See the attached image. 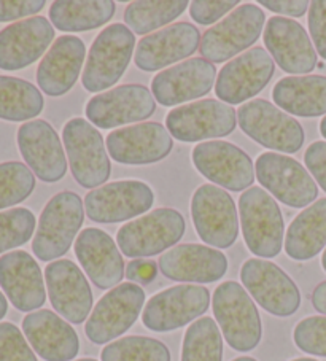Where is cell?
<instances>
[{
  "instance_id": "ee69618b",
  "label": "cell",
  "mask_w": 326,
  "mask_h": 361,
  "mask_svg": "<svg viewBox=\"0 0 326 361\" xmlns=\"http://www.w3.org/2000/svg\"><path fill=\"white\" fill-rule=\"evenodd\" d=\"M45 7V0H0V23L23 20L37 15Z\"/></svg>"
},
{
  "instance_id": "681fc988",
  "label": "cell",
  "mask_w": 326,
  "mask_h": 361,
  "mask_svg": "<svg viewBox=\"0 0 326 361\" xmlns=\"http://www.w3.org/2000/svg\"><path fill=\"white\" fill-rule=\"evenodd\" d=\"M8 312V301H7V296H5L2 291H0V320L4 319L5 315Z\"/></svg>"
},
{
  "instance_id": "d6986e66",
  "label": "cell",
  "mask_w": 326,
  "mask_h": 361,
  "mask_svg": "<svg viewBox=\"0 0 326 361\" xmlns=\"http://www.w3.org/2000/svg\"><path fill=\"white\" fill-rule=\"evenodd\" d=\"M172 135L159 123H139L116 129L107 137V150L120 164L158 163L172 152Z\"/></svg>"
},
{
  "instance_id": "ab89813d",
  "label": "cell",
  "mask_w": 326,
  "mask_h": 361,
  "mask_svg": "<svg viewBox=\"0 0 326 361\" xmlns=\"http://www.w3.org/2000/svg\"><path fill=\"white\" fill-rule=\"evenodd\" d=\"M293 338L299 350L326 357V317L315 315L301 320L294 328Z\"/></svg>"
},
{
  "instance_id": "5b68a950",
  "label": "cell",
  "mask_w": 326,
  "mask_h": 361,
  "mask_svg": "<svg viewBox=\"0 0 326 361\" xmlns=\"http://www.w3.org/2000/svg\"><path fill=\"white\" fill-rule=\"evenodd\" d=\"M185 219L174 209H156L120 228L118 248L128 258H148L174 247L183 238Z\"/></svg>"
},
{
  "instance_id": "9c48e42d",
  "label": "cell",
  "mask_w": 326,
  "mask_h": 361,
  "mask_svg": "<svg viewBox=\"0 0 326 361\" xmlns=\"http://www.w3.org/2000/svg\"><path fill=\"white\" fill-rule=\"evenodd\" d=\"M145 304V291L133 282L110 290L87 317L85 333L92 344L102 345L120 338L139 319Z\"/></svg>"
},
{
  "instance_id": "4fadbf2b",
  "label": "cell",
  "mask_w": 326,
  "mask_h": 361,
  "mask_svg": "<svg viewBox=\"0 0 326 361\" xmlns=\"http://www.w3.org/2000/svg\"><path fill=\"white\" fill-rule=\"evenodd\" d=\"M209 290L200 285H177L155 295L147 302L142 322L156 333H167L186 326L207 312Z\"/></svg>"
},
{
  "instance_id": "db71d44e",
  "label": "cell",
  "mask_w": 326,
  "mask_h": 361,
  "mask_svg": "<svg viewBox=\"0 0 326 361\" xmlns=\"http://www.w3.org/2000/svg\"><path fill=\"white\" fill-rule=\"evenodd\" d=\"M291 361H317V360H312V358H298V360H291Z\"/></svg>"
},
{
  "instance_id": "f35d334b",
  "label": "cell",
  "mask_w": 326,
  "mask_h": 361,
  "mask_svg": "<svg viewBox=\"0 0 326 361\" xmlns=\"http://www.w3.org/2000/svg\"><path fill=\"white\" fill-rule=\"evenodd\" d=\"M35 231V216L24 207L0 212V253L13 250L30 240Z\"/></svg>"
},
{
  "instance_id": "f1b7e54d",
  "label": "cell",
  "mask_w": 326,
  "mask_h": 361,
  "mask_svg": "<svg viewBox=\"0 0 326 361\" xmlns=\"http://www.w3.org/2000/svg\"><path fill=\"white\" fill-rule=\"evenodd\" d=\"M23 331L30 347L45 361H71L80 352L78 334L52 310H37L24 317Z\"/></svg>"
},
{
  "instance_id": "7bdbcfd3",
  "label": "cell",
  "mask_w": 326,
  "mask_h": 361,
  "mask_svg": "<svg viewBox=\"0 0 326 361\" xmlns=\"http://www.w3.org/2000/svg\"><path fill=\"white\" fill-rule=\"evenodd\" d=\"M309 30L317 53L326 61V0L310 2Z\"/></svg>"
},
{
  "instance_id": "e575fe53",
  "label": "cell",
  "mask_w": 326,
  "mask_h": 361,
  "mask_svg": "<svg viewBox=\"0 0 326 361\" xmlns=\"http://www.w3.org/2000/svg\"><path fill=\"white\" fill-rule=\"evenodd\" d=\"M223 338L220 326L210 317H203L186 329L181 361H222Z\"/></svg>"
},
{
  "instance_id": "816d5d0a",
  "label": "cell",
  "mask_w": 326,
  "mask_h": 361,
  "mask_svg": "<svg viewBox=\"0 0 326 361\" xmlns=\"http://www.w3.org/2000/svg\"><path fill=\"white\" fill-rule=\"evenodd\" d=\"M233 361H256V360L252 358V357H241V358H236Z\"/></svg>"
},
{
  "instance_id": "7402d4cb",
  "label": "cell",
  "mask_w": 326,
  "mask_h": 361,
  "mask_svg": "<svg viewBox=\"0 0 326 361\" xmlns=\"http://www.w3.org/2000/svg\"><path fill=\"white\" fill-rule=\"evenodd\" d=\"M54 40V27L47 18L32 16L0 30V68L21 71L34 64Z\"/></svg>"
},
{
  "instance_id": "83f0119b",
  "label": "cell",
  "mask_w": 326,
  "mask_h": 361,
  "mask_svg": "<svg viewBox=\"0 0 326 361\" xmlns=\"http://www.w3.org/2000/svg\"><path fill=\"white\" fill-rule=\"evenodd\" d=\"M75 255L91 282L100 290L115 288L124 277L120 248L102 229H83L75 240Z\"/></svg>"
},
{
  "instance_id": "4dcf8cb0",
  "label": "cell",
  "mask_w": 326,
  "mask_h": 361,
  "mask_svg": "<svg viewBox=\"0 0 326 361\" xmlns=\"http://www.w3.org/2000/svg\"><path fill=\"white\" fill-rule=\"evenodd\" d=\"M274 102L288 114L313 118L326 114V77H285L274 86Z\"/></svg>"
},
{
  "instance_id": "ffe728a7",
  "label": "cell",
  "mask_w": 326,
  "mask_h": 361,
  "mask_svg": "<svg viewBox=\"0 0 326 361\" xmlns=\"http://www.w3.org/2000/svg\"><path fill=\"white\" fill-rule=\"evenodd\" d=\"M52 306L67 322L80 325L92 309V291L80 267L71 259H58L45 269Z\"/></svg>"
},
{
  "instance_id": "bcb514c9",
  "label": "cell",
  "mask_w": 326,
  "mask_h": 361,
  "mask_svg": "<svg viewBox=\"0 0 326 361\" xmlns=\"http://www.w3.org/2000/svg\"><path fill=\"white\" fill-rule=\"evenodd\" d=\"M158 276V266L152 259H133L126 267V277L135 285H148Z\"/></svg>"
},
{
  "instance_id": "836d02e7",
  "label": "cell",
  "mask_w": 326,
  "mask_h": 361,
  "mask_svg": "<svg viewBox=\"0 0 326 361\" xmlns=\"http://www.w3.org/2000/svg\"><path fill=\"white\" fill-rule=\"evenodd\" d=\"M45 107L40 90L26 80L0 75V120L28 121Z\"/></svg>"
},
{
  "instance_id": "277c9868",
  "label": "cell",
  "mask_w": 326,
  "mask_h": 361,
  "mask_svg": "<svg viewBox=\"0 0 326 361\" xmlns=\"http://www.w3.org/2000/svg\"><path fill=\"white\" fill-rule=\"evenodd\" d=\"M135 37L124 24H111L100 32L87 54L81 77L85 90L100 92L109 90L123 77L133 58Z\"/></svg>"
},
{
  "instance_id": "7dc6e473",
  "label": "cell",
  "mask_w": 326,
  "mask_h": 361,
  "mask_svg": "<svg viewBox=\"0 0 326 361\" xmlns=\"http://www.w3.org/2000/svg\"><path fill=\"white\" fill-rule=\"evenodd\" d=\"M260 5L274 11V13L294 18L303 16L310 7L307 0H275V2L274 0H260Z\"/></svg>"
},
{
  "instance_id": "8fae6325",
  "label": "cell",
  "mask_w": 326,
  "mask_h": 361,
  "mask_svg": "<svg viewBox=\"0 0 326 361\" xmlns=\"http://www.w3.org/2000/svg\"><path fill=\"white\" fill-rule=\"evenodd\" d=\"M241 280L253 300L275 317H290L301 306L296 283L277 264L266 259H248L241 269Z\"/></svg>"
},
{
  "instance_id": "e0dca14e",
  "label": "cell",
  "mask_w": 326,
  "mask_h": 361,
  "mask_svg": "<svg viewBox=\"0 0 326 361\" xmlns=\"http://www.w3.org/2000/svg\"><path fill=\"white\" fill-rule=\"evenodd\" d=\"M193 163L203 176L229 191H242L255 182L253 161L229 142H203L193 150Z\"/></svg>"
},
{
  "instance_id": "3957f363",
  "label": "cell",
  "mask_w": 326,
  "mask_h": 361,
  "mask_svg": "<svg viewBox=\"0 0 326 361\" xmlns=\"http://www.w3.org/2000/svg\"><path fill=\"white\" fill-rule=\"evenodd\" d=\"M242 234L248 250L256 257L274 258L284 245V216L275 199L252 186L239 199Z\"/></svg>"
},
{
  "instance_id": "9a60e30c",
  "label": "cell",
  "mask_w": 326,
  "mask_h": 361,
  "mask_svg": "<svg viewBox=\"0 0 326 361\" xmlns=\"http://www.w3.org/2000/svg\"><path fill=\"white\" fill-rule=\"evenodd\" d=\"M236 110L215 99H205L172 110L166 118L169 134L180 142L217 139L236 129Z\"/></svg>"
},
{
  "instance_id": "d4e9b609",
  "label": "cell",
  "mask_w": 326,
  "mask_h": 361,
  "mask_svg": "<svg viewBox=\"0 0 326 361\" xmlns=\"http://www.w3.org/2000/svg\"><path fill=\"white\" fill-rule=\"evenodd\" d=\"M0 286L21 312H32L47 301L42 269L28 252L16 250L0 257Z\"/></svg>"
},
{
  "instance_id": "ba28073f",
  "label": "cell",
  "mask_w": 326,
  "mask_h": 361,
  "mask_svg": "<svg viewBox=\"0 0 326 361\" xmlns=\"http://www.w3.org/2000/svg\"><path fill=\"white\" fill-rule=\"evenodd\" d=\"M73 178L83 188H96L110 177V159L99 130L83 118H73L62 130Z\"/></svg>"
},
{
  "instance_id": "8992f818",
  "label": "cell",
  "mask_w": 326,
  "mask_h": 361,
  "mask_svg": "<svg viewBox=\"0 0 326 361\" xmlns=\"http://www.w3.org/2000/svg\"><path fill=\"white\" fill-rule=\"evenodd\" d=\"M241 129L262 147L282 153H296L304 145L301 124L271 102L255 99L243 104L239 114Z\"/></svg>"
},
{
  "instance_id": "4316f807",
  "label": "cell",
  "mask_w": 326,
  "mask_h": 361,
  "mask_svg": "<svg viewBox=\"0 0 326 361\" xmlns=\"http://www.w3.org/2000/svg\"><path fill=\"white\" fill-rule=\"evenodd\" d=\"M158 263L161 272L175 282L212 283L228 271V258L220 250L199 244L174 247Z\"/></svg>"
},
{
  "instance_id": "484cf974",
  "label": "cell",
  "mask_w": 326,
  "mask_h": 361,
  "mask_svg": "<svg viewBox=\"0 0 326 361\" xmlns=\"http://www.w3.org/2000/svg\"><path fill=\"white\" fill-rule=\"evenodd\" d=\"M199 45V30L190 23H177L143 37L137 45L134 62L143 72L161 71L180 59L190 58Z\"/></svg>"
},
{
  "instance_id": "6da1fadb",
  "label": "cell",
  "mask_w": 326,
  "mask_h": 361,
  "mask_svg": "<svg viewBox=\"0 0 326 361\" xmlns=\"http://www.w3.org/2000/svg\"><path fill=\"white\" fill-rule=\"evenodd\" d=\"M83 201L77 192L62 191L49 199L32 240L35 257L40 261H53L66 255L83 225Z\"/></svg>"
},
{
  "instance_id": "d590c367",
  "label": "cell",
  "mask_w": 326,
  "mask_h": 361,
  "mask_svg": "<svg viewBox=\"0 0 326 361\" xmlns=\"http://www.w3.org/2000/svg\"><path fill=\"white\" fill-rule=\"evenodd\" d=\"M188 8L186 0L133 2L124 11V21L135 34H148L177 20Z\"/></svg>"
},
{
  "instance_id": "1f68e13d",
  "label": "cell",
  "mask_w": 326,
  "mask_h": 361,
  "mask_svg": "<svg viewBox=\"0 0 326 361\" xmlns=\"http://www.w3.org/2000/svg\"><path fill=\"white\" fill-rule=\"evenodd\" d=\"M326 245V199H318L291 221L285 238V252L296 261L315 258Z\"/></svg>"
},
{
  "instance_id": "44dd1931",
  "label": "cell",
  "mask_w": 326,
  "mask_h": 361,
  "mask_svg": "<svg viewBox=\"0 0 326 361\" xmlns=\"http://www.w3.org/2000/svg\"><path fill=\"white\" fill-rule=\"evenodd\" d=\"M18 147L24 161L42 182L54 183L64 178L67 159L58 133L45 120L24 123L18 130Z\"/></svg>"
},
{
  "instance_id": "7a4b0ae2",
  "label": "cell",
  "mask_w": 326,
  "mask_h": 361,
  "mask_svg": "<svg viewBox=\"0 0 326 361\" xmlns=\"http://www.w3.org/2000/svg\"><path fill=\"white\" fill-rule=\"evenodd\" d=\"M212 304L229 347L237 352H250L260 344L262 326L258 309L241 283H222L213 293Z\"/></svg>"
},
{
  "instance_id": "603a6c76",
  "label": "cell",
  "mask_w": 326,
  "mask_h": 361,
  "mask_svg": "<svg viewBox=\"0 0 326 361\" xmlns=\"http://www.w3.org/2000/svg\"><path fill=\"white\" fill-rule=\"evenodd\" d=\"M265 45L282 71L293 75L309 73L317 67V49L298 21L282 16L267 20Z\"/></svg>"
},
{
  "instance_id": "f6af8a7d",
  "label": "cell",
  "mask_w": 326,
  "mask_h": 361,
  "mask_svg": "<svg viewBox=\"0 0 326 361\" xmlns=\"http://www.w3.org/2000/svg\"><path fill=\"white\" fill-rule=\"evenodd\" d=\"M304 163L326 192V142H313L304 154Z\"/></svg>"
},
{
  "instance_id": "cb8c5ba5",
  "label": "cell",
  "mask_w": 326,
  "mask_h": 361,
  "mask_svg": "<svg viewBox=\"0 0 326 361\" xmlns=\"http://www.w3.org/2000/svg\"><path fill=\"white\" fill-rule=\"evenodd\" d=\"M217 68L203 58L181 62L153 78L152 91L164 107L183 104L209 94L215 85Z\"/></svg>"
},
{
  "instance_id": "2e32d148",
  "label": "cell",
  "mask_w": 326,
  "mask_h": 361,
  "mask_svg": "<svg viewBox=\"0 0 326 361\" xmlns=\"http://www.w3.org/2000/svg\"><path fill=\"white\" fill-rule=\"evenodd\" d=\"M274 59L265 48H252L231 59L218 73L215 92L224 104L237 105L266 88L274 75Z\"/></svg>"
},
{
  "instance_id": "52a82bcc",
  "label": "cell",
  "mask_w": 326,
  "mask_h": 361,
  "mask_svg": "<svg viewBox=\"0 0 326 361\" xmlns=\"http://www.w3.org/2000/svg\"><path fill=\"white\" fill-rule=\"evenodd\" d=\"M265 21V13L258 5L243 4L204 32L199 51L209 62H224L234 58L258 42Z\"/></svg>"
},
{
  "instance_id": "b9f144b4",
  "label": "cell",
  "mask_w": 326,
  "mask_h": 361,
  "mask_svg": "<svg viewBox=\"0 0 326 361\" xmlns=\"http://www.w3.org/2000/svg\"><path fill=\"white\" fill-rule=\"evenodd\" d=\"M239 2L237 0H229V2H218V0H196L190 5V15L193 21L199 24H212L236 8Z\"/></svg>"
},
{
  "instance_id": "ac0fdd59",
  "label": "cell",
  "mask_w": 326,
  "mask_h": 361,
  "mask_svg": "<svg viewBox=\"0 0 326 361\" xmlns=\"http://www.w3.org/2000/svg\"><path fill=\"white\" fill-rule=\"evenodd\" d=\"M156 110L155 96L142 85H124L94 96L86 105L90 123L100 129L137 123L152 116Z\"/></svg>"
},
{
  "instance_id": "30bf717a",
  "label": "cell",
  "mask_w": 326,
  "mask_h": 361,
  "mask_svg": "<svg viewBox=\"0 0 326 361\" xmlns=\"http://www.w3.org/2000/svg\"><path fill=\"white\" fill-rule=\"evenodd\" d=\"M191 216L199 238L215 248H229L239 235L234 199L215 185H203L194 191Z\"/></svg>"
},
{
  "instance_id": "7c38bea8",
  "label": "cell",
  "mask_w": 326,
  "mask_h": 361,
  "mask_svg": "<svg viewBox=\"0 0 326 361\" xmlns=\"http://www.w3.org/2000/svg\"><path fill=\"white\" fill-rule=\"evenodd\" d=\"M258 182L290 207L301 209L313 202L318 186L309 172L296 159L280 153H262L255 163Z\"/></svg>"
},
{
  "instance_id": "11a10c76",
  "label": "cell",
  "mask_w": 326,
  "mask_h": 361,
  "mask_svg": "<svg viewBox=\"0 0 326 361\" xmlns=\"http://www.w3.org/2000/svg\"><path fill=\"white\" fill-rule=\"evenodd\" d=\"M77 361H97V360H92V358H81V360H77Z\"/></svg>"
},
{
  "instance_id": "8d00e7d4",
  "label": "cell",
  "mask_w": 326,
  "mask_h": 361,
  "mask_svg": "<svg viewBox=\"0 0 326 361\" xmlns=\"http://www.w3.org/2000/svg\"><path fill=\"white\" fill-rule=\"evenodd\" d=\"M102 361H171L164 342L145 336H126L104 347Z\"/></svg>"
},
{
  "instance_id": "c3c4849f",
  "label": "cell",
  "mask_w": 326,
  "mask_h": 361,
  "mask_svg": "<svg viewBox=\"0 0 326 361\" xmlns=\"http://www.w3.org/2000/svg\"><path fill=\"white\" fill-rule=\"evenodd\" d=\"M312 306L317 312L326 315V280L315 286L312 293Z\"/></svg>"
},
{
  "instance_id": "f546056e",
  "label": "cell",
  "mask_w": 326,
  "mask_h": 361,
  "mask_svg": "<svg viewBox=\"0 0 326 361\" xmlns=\"http://www.w3.org/2000/svg\"><path fill=\"white\" fill-rule=\"evenodd\" d=\"M86 48L75 35H62L53 43L37 68V83L45 94L64 96L77 83L85 62Z\"/></svg>"
},
{
  "instance_id": "d6a6232c",
  "label": "cell",
  "mask_w": 326,
  "mask_h": 361,
  "mask_svg": "<svg viewBox=\"0 0 326 361\" xmlns=\"http://www.w3.org/2000/svg\"><path fill=\"white\" fill-rule=\"evenodd\" d=\"M115 11L116 5L111 0H58L49 8V21L62 32H83L104 26L114 18Z\"/></svg>"
},
{
  "instance_id": "5bb4252c",
  "label": "cell",
  "mask_w": 326,
  "mask_h": 361,
  "mask_svg": "<svg viewBox=\"0 0 326 361\" xmlns=\"http://www.w3.org/2000/svg\"><path fill=\"white\" fill-rule=\"evenodd\" d=\"M155 192L139 180H121L87 192L85 209L87 219L96 223H121L152 209Z\"/></svg>"
},
{
  "instance_id": "74e56055",
  "label": "cell",
  "mask_w": 326,
  "mask_h": 361,
  "mask_svg": "<svg viewBox=\"0 0 326 361\" xmlns=\"http://www.w3.org/2000/svg\"><path fill=\"white\" fill-rule=\"evenodd\" d=\"M34 188L35 176L26 164L16 161L0 164V210L26 201Z\"/></svg>"
},
{
  "instance_id": "60d3db41",
  "label": "cell",
  "mask_w": 326,
  "mask_h": 361,
  "mask_svg": "<svg viewBox=\"0 0 326 361\" xmlns=\"http://www.w3.org/2000/svg\"><path fill=\"white\" fill-rule=\"evenodd\" d=\"M0 361H37L28 339L13 323H0Z\"/></svg>"
},
{
  "instance_id": "f5cc1de1",
  "label": "cell",
  "mask_w": 326,
  "mask_h": 361,
  "mask_svg": "<svg viewBox=\"0 0 326 361\" xmlns=\"http://www.w3.org/2000/svg\"><path fill=\"white\" fill-rule=\"evenodd\" d=\"M322 266H323V269L326 272V250L323 252V257H322Z\"/></svg>"
},
{
  "instance_id": "f907efd6",
  "label": "cell",
  "mask_w": 326,
  "mask_h": 361,
  "mask_svg": "<svg viewBox=\"0 0 326 361\" xmlns=\"http://www.w3.org/2000/svg\"><path fill=\"white\" fill-rule=\"evenodd\" d=\"M320 133H322V135L326 139V116L322 120V123H320Z\"/></svg>"
}]
</instances>
